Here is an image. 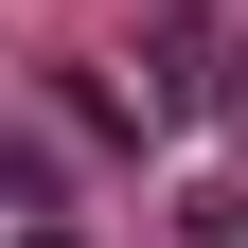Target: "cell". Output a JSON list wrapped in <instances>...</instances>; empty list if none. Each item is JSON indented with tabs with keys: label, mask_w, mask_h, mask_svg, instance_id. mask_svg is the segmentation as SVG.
I'll list each match as a JSON object with an SVG mask.
<instances>
[{
	"label": "cell",
	"mask_w": 248,
	"mask_h": 248,
	"mask_svg": "<svg viewBox=\"0 0 248 248\" xmlns=\"http://www.w3.org/2000/svg\"><path fill=\"white\" fill-rule=\"evenodd\" d=\"M142 124H231V36H213L195 0L142 18Z\"/></svg>",
	"instance_id": "1"
},
{
	"label": "cell",
	"mask_w": 248,
	"mask_h": 248,
	"mask_svg": "<svg viewBox=\"0 0 248 248\" xmlns=\"http://www.w3.org/2000/svg\"><path fill=\"white\" fill-rule=\"evenodd\" d=\"M177 231H195V248H248V177H195V195H177Z\"/></svg>",
	"instance_id": "2"
},
{
	"label": "cell",
	"mask_w": 248,
	"mask_h": 248,
	"mask_svg": "<svg viewBox=\"0 0 248 248\" xmlns=\"http://www.w3.org/2000/svg\"><path fill=\"white\" fill-rule=\"evenodd\" d=\"M18 248H89V231H53V213H36V231H18Z\"/></svg>",
	"instance_id": "3"
}]
</instances>
